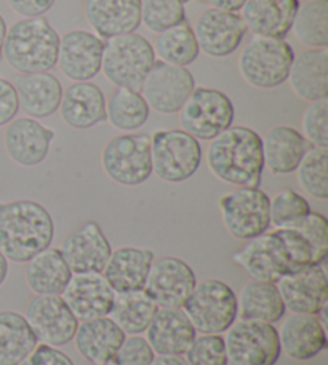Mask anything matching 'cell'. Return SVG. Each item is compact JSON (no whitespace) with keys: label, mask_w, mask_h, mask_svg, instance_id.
I'll use <instances>...</instances> for the list:
<instances>
[{"label":"cell","mask_w":328,"mask_h":365,"mask_svg":"<svg viewBox=\"0 0 328 365\" xmlns=\"http://www.w3.org/2000/svg\"><path fill=\"white\" fill-rule=\"evenodd\" d=\"M55 225L39 202H0V252L15 263H28L53 242Z\"/></svg>","instance_id":"6da1fadb"},{"label":"cell","mask_w":328,"mask_h":365,"mask_svg":"<svg viewBox=\"0 0 328 365\" xmlns=\"http://www.w3.org/2000/svg\"><path fill=\"white\" fill-rule=\"evenodd\" d=\"M207 165L227 185L258 187L265 172L261 136L248 127H229L210 141Z\"/></svg>","instance_id":"7a4b0ae2"},{"label":"cell","mask_w":328,"mask_h":365,"mask_svg":"<svg viewBox=\"0 0 328 365\" xmlns=\"http://www.w3.org/2000/svg\"><path fill=\"white\" fill-rule=\"evenodd\" d=\"M60 36L47 19L24 18L6 29L2 56L18 74L50 73L56 66Z\"/></svg>","instance_id":"3957f363"},{"label":"cell","mask_w":328,"mask_h":365,"mask_svg":"<svg viewBox=\"0 0 328 365\" xmlns=\"http://www.w3.org/2000/svg\"><path fill=\"white\" fill-rule=\"evenodd\" d=\"M155 61L153 43L146 37L131 32L104 42L101 71L117 88L141 91L144 79Z\"/></svg>","instance_id":"277c9868"},{"label":"cell","mask_w":328,"mask_h":365,"mask_svg":"<svg viewBox=\"0 0 328 365\" xmlns=\"http://www.w3.org/2000/svg\"><path fill=\"white\" fill-rule=\"evenodd\" d=\"M181 309L197 334L221 335L237 321V295L222 280L205 279L195 284Z\"/></svg>","instance_id":"5b68a950"},{"label":"cell","mask_w":328,"mask_h":365,"mask_svg":"<svg viewBox=\"0 0 328 365\" xmlns=\"http://www.w3.org/2000/svg\"><path fill=\"white\" fill-rule=\"evenodd\" d=\"M293 60V47L284 38L255 37L242 50L239 71L248 86L269 90L287 82Z\"/></svg>","instance_id":"8992f818"},{"label":"cell","mask_w":328,"mask_h":365,"mask_svg":"<svg viewBox=\"0 0 328 365\" xmlns=\"http://www.w3.org/2000/svg\"><path fill=\"white\" fill-rule=\"evenodd\" d=\"M200 141L185 130H155L150 135L153 173L167 182L193 178L202 162Z\"/></svg>","instance_id":"52a82bcc"},{"label":"cell","mask_w":328,"mask_h":365,"mask_svg":"<svg viewBox=\"0 0 328 365\" xmlns=\"http://www.w3.org/2000/svg\"><path fill=\"white\" fill-rule=\"evenodd\" d=\"M234 104L220 90L195 87L180 109L181 130L200 141H212L220 133L232 127Z\"/></svg>","instance_id":"ba28073f"},{"label":"cell","mask_w":328,"mask_h":365,"mask_svg":"<svg viewBox=\"0 0 328 365\" xmlns=\"http://www.w3.org/2000/svg\"><path fill=\"white\" fill-rule=\"evenodd\" d=\"M103 170L117 185L140 186L153 175L150 136L125 133L106 143L101 154Z\"/></svg>","instance_id":"9c48e42d"},{"label":"cell","mask_w":328,"mask_h":365,"mask_svg":"<svg viewBox=\"0 0 328 365\" xmlns=\"http://www.w3.org/2000/svg\"><path fill=\"white\" fill-rule=\"evenodd\" d=\"M225 338L227 362L231 365H275L282 349L274 324L239 319Z\"/></svg>","instance_id":"30bf717a"},{"label":"cell","mask_w":328,"mask_h":365,"mask_svg":"<svg viewBox=\"0 0 328 365\" xmlns=\"http://www.w3.org/2000/svg\"><path fill=\"white\" fill-rule=\"evenodd\" d=\"M271 197L260 187H239L221 195L218 207L226 231L232 237L250 240L269 231Z\"/></svg>","instance_id":"8fae6325"},{"label":"cell","mask_w":328,"mask_h":365,"mask_svg":"<svg viewBox=\"0 0 328 365\" xmlns=\"http://www.w3.org/2000/svg\"><path fill=\"white\" fill-rule=\"evenodd\" d=\"M194 88V76L188 68L155 61L144 79L140 93L146 100L149 109L159 114H176Z\"/></svg>","instance_id":"7c38bea8"},{"label":"cell","mask_w":328,"mask_h":365,"mask_svg":"<svg viewBox=\"0 0 328 365\" xmlns=\"http://www.w3.org/2000/svg\"><path fill=\"white\" fill-rule=\"evenodd\" d=\"M197 284L191 266L175 257L154 259L144 285V293L157 308L181 309Z\"/></svg>","instance_id":"4fadbf2b"},{"label":"cell","mask_w":328,"mask_h":365,"mask_svg":"<svg viewBox=\"0 0 328 365\" xmlns=\"http://www.w3.org/2000/svg\"><path fill=\"white\" fill-rule=\"evenodd\" d=\"M26 321L39 341L60 348L74 340L78 321L61 295H36L26 308Z\"/></svg>","instance_id":"5bb4252c"},{"label":"cell","mask_w":328,"mask_h":365,"mask_svg":"<svg viewBox=\"0 0 328 365\" xmlns=\"http://www.w3.org/2000/svg\"><path fill=\"white\" fill-rule=\"evenodd\" d=\"M232 262L245 271L250 280L260 282L277 284L287 274H292L287 253L274 232L247 240L245 245L232 253Z\"/></svg>","instance_id":"9a60e30c"},{"label":"cell","mask_w":328,"mask_h":365,"mask_svg":"<svg viewBox=\"0 0 328 365\" xmlns=\"http://www.w3.org/2000/svg\"><path fill=\"white\" fill-rule=\"evenodd\" d=\"M275 285L285 309H290L293 314L320 316L327 311L328 279L324 264L287 274Z\"/></svg>","instance_id":"2e32d148"},{"label":"cell","mask_w":328,"mask_h":365,"mask_svg":"<svg viewBox=\"0 0 328 365\" xmlns=\"http://www.w3.org/2000/svg\"><path fill=\"white\" fill-rule=\"evenodd\" d=\"M193 31L202 53L225 58L240 47L248 29L237 13L210 9L197 19Z\"/></svg>","instance_id":"e0dca14e"},{"label":"cell","mask_w":328,"mask_h":365,"mask_svg":"<svg viewBox=\"0 0 328 365\" xmlns=\"http://www.w3.org/2000/svg\"><path fill=\"white\" fill-rule=\"evenodd\" d=\"M104 41L95 32L76 29L60 37L58 61L61 73L74 82H90L101 73Z\"/></svg>","instance_id":"ac0fdd59"},{"label":"cell","mask_w":328,"mask_h":365,"mask_svg":"<svg viewBox=\"0 0 328 365\" xmlns=\"http://www.w3.org/2000/svg\"><path fill=\"white\" fill-rule=\"evenodd\" d=\"M61 297L77 321L83 322L109 316L116 292L101 272H82L72 274Z\"/></svg>","instance_id":"d6986e66"},{"label":"cell","mask_w":328,"mask_h":365,"mask_svg":"<svg viewBox=\"0 0 328 365\" xmlns=\"http://www.w3.org/2000/svg\"><path fill=\"white\" fill-rule=\"evenodd\" d=\"M60 252L72 274L103 272L113 253V247L100 225L87 221L64 239Z\"/></svg>","instance_id":"ffe728a7"},{"label":"cell","mask_w":328,"mask_h":365,"mask_svg":"<svg viewBox=\"0 0 328 365\" xmlns=\"http://www.w3.org/2000/svg\"><path fill=\"white\" fill-rule=\"evenodd\" d=\"M55 132L31 117L13 119L4 133L9 158L21 167H37L47 159Z\"/></svg>","instance_id":"44dd1931"},{"label":"cell","mask_w":328,"mask_h":365,"mask_svg":"<svg viewBox=\"0 0 328 365\" xmlns=\"http://www.w3.org/2000/svg\"><path fill=\"white\" fill-rule=\"evenodd\" d=\"M85 16L101 38L131 34L141 26V0H85Z\"/></svg>","instance_id":"7402d4cb"},{"label":"cell","mask_w":328,"mask_h":365,"mask_svg":"<svg viewBox=\"0 0 328 365\" xmlns=\"http://www.w3.org/2000/svg\"><path fill=\"white\" fill-rule=\"evenodd\" d=\"M197 331L183 309L159 308L146 330V340L155 354L183 356Z\"/></svg>","instance_id":"603a6c76"},{"label":"cell","mask_w":328,"mask_h":365,"mask_svg":"<svg viewBox=\"0 0 328 365\" xmlns=\"http://www.w3.org/2000/svg\"><path fill=\"white\" fill-rule=\"evenodd\" d=\"M298 9V0H245L240 18L257 37L284 38Z\"/></svg>","instance_id":"cb8c5ba5"},{"label":"cell","mask_w":328,"mask_h":365,"mask_svg":"<svg viewBox=\"0 0 328 365\" xmlns=\"http://www.w3.org/2000/svg\"><path fill=\"white\" fill-rule=\"evenodd\" d=\"M154 259V252L149 249L121 247L111 253L103 276L116 293L140 292L144 290Z\"/></svg>","instance_id":"d4e9b609"},{"label":"cell","mask_w":328,"mask_h":365,"mask_svg":"<svg viewBox=\"0 0 328 365\" xmlns=\"http://www.w3.org/2000/svg\"><path fill=\"white\" fill-rule=\"evenodd\" d=\"M280 349L294 361H309L327 348L325 324L319 316L293 314L279 330Z\"/></svg>","instance_id":"484cf974"},{"label":"cell","mask_w":328,"mask_h":365,"mask_svg":"<svg viewBox=\"0 0 328 365\" xmlns=\"http://www.w3.org/2000/svg\"><path fill=\"white\" fill-rule=\"evenodd\" d=\"M13 86L16 88L19 109L31 119H45L60 109L64 90L53 74H18Z\"/></svg>","instance_id":"4316f807"},{"label":"cell","mask_w":328,"mask_h":365,"mask_svg":"<svg viewBox=\"0 0 328 365\" xmlns=\"http://www.w3.org/2000/svg\"><path fill=\"white\" fill-rule=\"evenodd\" d=\"M60 113L71 128L85 130L106 122V98L91 82H76L63 91Z\"/></svg>","instance_id":"83f0119b"},{"label":"cell","mask_w":328,"mask_h":365,"mask_svg":"<svg viewBox=\"0 0 328 365\" xmlns=\"http://www.w3.org/2000/svg\"><path fill=\"white\" fill-rule=\"evenodd\" d=\"M127 335L113 319L104 316L78 324L74 335L76 348L90 364H109L122 346Z\"/></svg>","instance_id":"f1b7e54d"},{"label":"cell","mask_w":328,"mask_h":365,"mask_svg":"<svg viewBox=\"0 0 328 365\" xmlns=\"http://www.w3.org/2000/svg\"><path fill=\"white\" fill-rule=\"evenodd\" d=\"M261 143L265 167L274 175L293 173L309 149L304 136L287 125L271 128Z\"/></svg>","instance_id":"f546056e"},{"label":"cell","mask_w":328,"mask_h":365,"mask_svg":"<svg viewBox=\"0 0 328 365\" xmlns=\"http://www.w3.org/2000/svg\"><path fill=\"white\" fill-rule=\"evenodd\" d=\"M287 81L301 100H324L328 96V50L312 48L294 56Z\"/></svg>","instance_id":"4dcf8cb0"},{"label":"cell","mask_w":328,"mask_h":365,"mask_svg":"<svg viewBox=\"0 0 328 365\" xmlns=\"http://www.w3.org/2000/svg\"><path fill=\"white\" fill-rule=\"evenodd\" d=\"M71 277L72 271L60 249L53 247L37 253L26 266V282L36 295H61Z\"/></svg>","instance_id":"1f68e13d"},{"label":"cell","mask_w":328,"mask_h":365,"mask_svg":"<svg viewBox=\"0 0 328 365\" xmlns=\"http://www.w3.org/2000/svg\"><path fill=\"white\" fill-rule=\"evenodd\" d=\"M237 308L240 319L267 324L279 322L287 312L277 285L260 280H250L244 285L237 298Z\"/></svg>","instance_id":"d6a6232c"},{"label":"cell","mask_w":328,"mask_h":365,"mask_svg":"<svg viewBox=\"0 0 328 365\" xmlns=\"http://www.w3.org/2000/svg\"><path fill=\"white\" fill-rule=\"evenodd\" d=\"M39 344L23 314L0 311V365H19Z\"/></svg>","instance_id":"836d02e7"},{"label":"cell","mask_w":328,"mask_h":365,"mask_svg":"<svg viewBox=\"0 0 328 365\" xmlns=\"http://www.w3.org/2000/svg\"><path fill=\"white\" fill-rule=\"evenodd\" d=\"M157 309H159L157 304L144 290L116 293L114 306L109 316L125 335H141L148 330Z\"/></svg>","instance_id":"e575fe53"},{"label":"cell","mask_w":328,"mask_h":365,"mask_svg":"<svg viewBox=\"0 0 328 365\" xmlns=\"http://www.w3.org/2000/svg\"><path fill=\"white\" fill-rule=\"evenodd\" d=\"M153 47L162 63L180 68L191 66L200 53L194 31L188 21L157 34Z\"/></svg>","instance_id":"d590c367"},{"label":"cell","mask_w":328,"mask_h":365,"mask_svg":"<svg viewBox=\"0 0 328 365\" xmlns=\"http://www.w3.org/2000/svg\"><path fill=\"white\" fill-rule=\"evenodd\" d=\"M150 109L140 91L117 88L106 101V117L111 125L122 132H135L148 122Z\"/></svg>","instance_id":"8d00e7d4"},{"label":"cell","mask_w":328,"mask_h":365,"mask_svg":"<svg viewBox=\"0 0 328 365\" xmlns=\"http://www.w3.org/2000/svg\"><path fill=\"white\" fill-rule=\"evenodd\" d=\"M292 31L301 43L311 48L328 47V0H311L299 5Z\"/></svg>","instance_id":"74e56055"},{"label":"cell","mask_w":328,"mask_h":365,"mask_svg":"<svg viewBox=\"0 0 328 365\" xmlns=\"http://www.w3.org/2000/svg\"><path fill=\"white\" fill-rule=\"evenodd\" d=\"M294 172L306 194L314 199H328V151L325 148L307 149Z\"/></svg>","instance_id":"f35d334b"},{"label":"cell","mask_w":328,"mask_h":365,"mask_svg":"<svg viewBox=\"0 0 328 365\" xmlns=\"http://www.w3.org/2000/svg\"><path fill=\"white\" fill-rule=\"evenodd\" d=\"M311 213V205L303 195L292 189H284L274 195L269 204V217L275 230L297 226Z\"/></svg>","instance_id":"ab89813d"},{"label":"cell","mask_w":328,"mask_h":365,"mask_svg":"<svg viewBox=\"0 0 328 365\" xmlns=\"http://www.w3.org/2000/svg\"><path fill=\"white\" fill-rule=\"evenodd\" d=\"M186 21L185 4L180 0H141V24L155 34Z\"/></svg>","instance_id":"60d3db41"},{"label":"cell","mask_w":328,"mask_h":365,"mask_svg":"<svg viewBox=\"0 0 328 365\" xmlns=\"http://www.w3.org/2000/svg\"><path fill=\"white\" fill-rule=\"evenodd\" d=\"M189 365H229L225 338L218 334L197 335L186 351Z\"/></svg>","instance_id":"b9f144b4"},{"label":"cell","mask_w":328,"mask_h":365,"mask_svg":"<svg viewBox=\"0 0 328 365\" xmlns=\"http://www.w3.org/2000/svg\"><path fill=\"white\" fill-rule=\"evenodd\" d=\"M272 232L277 236L282 247H284L288 262H290L292 266V272L306 269L309 268V266H317L316 258H314L312 247L303 236H301V232L293 230V227L275 230Z\"/></svg>","instance_id":"7bdbcfd3"},{"label":"cell","mask_w":328,"mask_h":365,"mask_svg":"<svg viewBox=\"0 0 328 365\" xmlns=\"http://www.w3.org/2000/svg\"><path fill=\"white\" fill-rule=\"evenodd\" d=\"M293 230L301 232V236L312 247L316 264H324L328 257V221L324 215L311 212L303 221L293 226Z\"/></svg>","instance_id":"ee69618b"},{"label":"cell","mask_w":328,"mask_h":365,"mask_svg":"<svg viewBox=\"0 0 328 365\" xmlns=\"http://www.w3.org/2000/svg\"><path fill=\"white\" fill-rule=\"evenodd\" d=\"M303 135L307 143L316 148H328V100L314 101L309 108L304 110L303 120Z\"/></svg>","instance_id":"f6af8a7d"},{"label":"cell","mask_w":328,"mask_h":365,"mask_svg":"<svg viewBox=\"0 0 328 365\" xmlns=\"http://www.w3.org/2000/svg\"><path fill=\"white\" fill-rule=\"evenodd\" d=\"M155 353L149 346L146 338L140 335H131L125 338L122 346L117 351L113 364L114 365H150Z\"/></svg>","instance_id":"bcb514c9"},{"label":"cell","mask_w":328,"mask_h":365,"mask_svg":"<svg viewBox=\"0 0 328 365\" xmlns=\"http://www.w3.org/2000/svg\"><path fill=\"white\" fill-rule=\"evenodd\" d=\"M19 365H74L71 357L55 346L41 343Z\"/></svg>","instance_id":"7dc6e473"},{"label":"cell","mask_w":328,"mask_h":365,"mask_svg":"<svg viewBox=\"0 0 328 365\" xmlns=\"http://www.w3.org/2000/svg\"><path fill=\"white\" fill-rule=\"evenodd\" d=\"M19 110L16 88L10 81L0 76V127L9 125Z\"/></svg>","instance_id":"c3c4849f"},{"label":"cell","mask_w":328,"mask_h":365,"mask_svg":"<svg viewBox=\"0 0 328 365\" xmlns=\"http://www.w3.org/2000/svg\"><path fill=\"white\" fill-rule=\"evenodd\" d=\"M56 0H6L10 9L24 18H39L47 13Z\"/></svg>","instance_id":"681fc988"},{"label":"cell","mask_w":328,"mask_h":365,"mask_svg":"<svg viewBox=\"0 0 328 365\" xmlns=\"http://www.w3.org/2000/svg\"><path fill=\"white\" fill-rule=\"evenodd\" d=\"M203 2L208 4L215 10L237 13L239 10H242V6H244L245 0H203Z\"/></svg>","instance_id":"f907efd6"},{"label":"cell","mask_w":328,"mask_h":365,"mask_svg":"<svg viewBox=\"0 0 328 365\" xmlns=\"http://www.w3.org/2000/svg\"><path fill=\"white\" fill-rule=\"evenodd\" d=\"M150 365H189L183 356H159L154 357Z\"/></svg>","instance_id":"816d5d0a"},{"label":"cell","mask_w":328,"mask_h":365,"mask_svg":"<svg viewBox=\"0 0 328 365\" xmlns=\"http://www.w3.org/2000/svg\"><path fill=\"white\" fill-rule=\"evenodd\" d=\"M6 276H9V259H6L4 253L0 252V287L5 282Z\"/></svg>","instance_id":"f5cc1de1"},{"label":"cell","mask_w":328,"mask_h":365,"mask_svg":"<svg viewBox=\"0 0 328 365\" xmlns=\"http://www.w3.org/2000/svg\"><path fill=\"white\" fill-rule=\"evenodd\" d=\"M6 23L4 16L0 15V60H2V50H4V42H5V36H6Z\"/></svg>","instance_id":"db71d44e"},{"label":"cell","mask_w":328,"mask_h":365,"mask_svg":"<svg viewBox=\"0 0 328 365\" xmlns=\"http://www.w3.org/2000/svg\"><path fill=\"white\" fill-rule=\"evenodd\" d=\"M181 4H188V2H191V0H180Z\"/></svg>","instance_id":"11a10c76"},{"label":"cell","mask_w":328,"mask_h":365,"mask_svg":"<svg viewBox=\"0 0 328 365\" xmlns=\"http://www.w3.org/2000/svg\"><path fill=\"white\" fill-rule=\"evenodd\" d=\"M90 365H108V364H90Z\"/></svg>","instance_id":"9f6ffc18"},{"label":"cell","mask_w":328,"mask_h":365,"mask_svg":"<svg viewBox=\"0 0 328 365\" xmlns=\"http://www.w3.org/2000/svg\"><path fill=\"white\" fill-rule=\"evenodd\" d=\"M298 2H299V0H298ZM303 2H311V0H303Z\"/></svg>","instance_id":"6f0895ef"}]
</instances>
